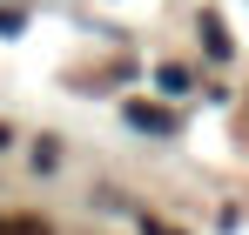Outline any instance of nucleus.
I'll use <instances>...</instances> for the list:
<instances>
[{
  "mask_svg": "<svg viewBox=\"0 0 249 235\" xmlns=\"http://www.w3.org/2000/svg\"><path fill=\"white\" fill-rule=\"evenodd\" d=\"M0 235H47L41 222H0Z\"/></svg>",
  "mask_w": 249,
  "mask_h": 235,
  "instance_id": "nucleus-1",
  "label": "nucleus"
},
{
  "mask_svg": "<svg viewBox=\"0 0 249 235\" xmlns=\"http://www.w3.org/2000/svg\"><path fill=\"white\" fill-rule=\"evenodd\" d=\"M0 148H7V128H0Z\"/></svg>",
  "mask_w": 249,
  "mask_h": 235,
  "instance_id": "nucleus-2",
  "label": "nucleus"
}]
</instances>
